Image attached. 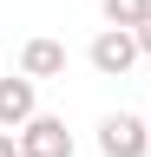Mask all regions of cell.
Instances as JSON below:
<instances>
[{
    "mask_svg": "<svg viewBox=\"0 0 151 157\" xmlns=\"http://www.w3.org/2000/svg\"><path fill=\"white\" fill-rule=\"evenodd\" d=\"M26 118H40V78L13 72V78H0V131H20Z\"/></svg>",
    "mask_w": 151,
    "mask_h": 157,
    "instance_id": "obj_4",
    "label": "cell"
},
{
    "mask_svg": "<svg viewBox=\"0 0 151 157\" xmlns=\"http://www.w3.org/2000/svg\"><path fill=\"white\" fill-rule=\"evenodd\" d=\"M99 13H105V26H145L151 0H99Z\"/></svg>",
    "mask_w": 151,
    "mask_h": 157,
    "instance_id": "obj_6",
    "label": "cell"
},
{
    "mask_svg": "<svg viewBox=\"0 0 151 157\" xmlns=\"http://www.w3.org/2000/svg\"><path fill=\"white\" fill-rule=\"evenodd\" d=\"M0 157H20V131H0Z\"/></svg>",
    "mask_w": 151,
    "mask_h": 157,
    "instance_id": "obj_7",
    "label": "cell"
},
{
    "mask_svg": "<svg viewBox=\"0 0 151 157\" xmlns=\"http://www.w3.org/2000/svg\"><path fill=\"white\" fill-rule=\"evenodd\" d=\"M85 59H92V72H99V78H125L145 52H138V33H131V26H99V33H92V46H85Z\"/></svg>",
    "mask_w": 151,
    "mask_h": 157,
    "instance_id": "obj_1",
    "label": "cell"
},
{
    "mask_svg": "<svg viewBox=\"0 0 151 157\" xmlns=\"http://www.w3.org/2000/svg\"><path fill=\"white\" fill-rule=\"evenodd\" d=\"M20 157H72V131H66V118H53V111L26 118V124H20Z\"/></svg>",
    "mask_w": 151,
    "mask_h": 157,
    "instance_id": "obj_3",
    "label": "cell"
},
{
    "mask_svg": "<svg viewBox=\"0 0 151 157\" xmlns=\"http://www.w3.org/2000/svg\"><path fill=\"white\" fill-rule=\"evenodd\" d=\"M99 151L105 157H151V118H138V111H105L99 118Z\"/></svg>",
    "mask_w": 151,
    "mask_h": 157,
    "instance_id": "obj_2",
    "label": "cell"
},
{
    "mask_svg": "<svg viewBox=\"0 0 151 157\" xmlns=\"http://www.w3.org/2000/svg\"><path fill=\"white\" fill-rule=\"evenodd\" d=\"M131 33H138V52L151 59V13H145V26H131Z\"/></svg>",
    "mask_w": 151,
    "mask_h": 157,
    "instance_id": "obj_8",
    "label": "cell"
},
{
    "mask_svg": "<svg viewBox=\"0 0 151 157\" xmlns=\"http://www.w3.org/2000/svg\"><path fill=\"white\" fill-rule=\"evenodd\" d=\"M20 72L26 78H59L66 72V46H59V39H26V46H20Z\"/></svg>",
    "mask_w": 151,
    "mask_h": 157,
    "instance_id": "obj_5",
    "label": "cell"
}]
</instances>
